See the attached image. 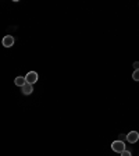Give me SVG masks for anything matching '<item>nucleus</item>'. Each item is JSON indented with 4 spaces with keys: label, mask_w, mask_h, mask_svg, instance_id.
Returning a JSON list of instances; mask_svg holds the SVG:
<instances>
[{
    "label": "nucleus",
    "mask_w": 139,
    "mask_h": 156,
    "mask_svg": "<svg viewBox=\"0 0 139 156\" xmlns=\"http://www.w3.org/2000/svg\"><path fill=\"white\" fill-rule=\"evenodd\" d=\"M132 78H134V81H139V70H135V71H134Z\"/></svg>",
    "instance_id": "nucleus-7"
},
{
    "label": "nucleus",
    "mask_w": 139,
    "mask_h": 156,
    "mask_svg": "<svg viewBox=\"0 0 139 156\" xmlns=\"http://www.w3.org/2000/svg\"><path fill=\"white\" fill-rule=\"evenodd\" d=\"M21 91H23L24 95H31V94H32V91H33V88H32V85H31V84H28V82H26V84L23 87V89H21Z\"/></svg>",
    "instance_id": "nucleus-5"
},
{
    "label": "nucleus",
    "mask_w": 139,
    "mask_h": 156,
    "mask_svg": "<svg viewBox=\"0 0 139 156\" xmlns=\"http://www.w3.org/2000/svg\"><path fill=\"white\" fill-rule=\"evenodd\" d=\"M111 149L114 151V152H124L125 151V144L123 142V141H114L113 144H111Z\"/></svg>",
    "instance_id": "nucleus-1"
},
{
    "label": "nucleus",
    "mask_w": 139,
    "mask_h": 156,
    "mask_svg": "<svg viewBox=\"0 0 139 156\" xmlns=\"http://www.w3.org/2000/svg\"><path fill=\"white\" fill-rule=\"evenodd\" d=\"M14 84H16L17 87H21V88H23L24 85L26 84V80H25V77H17L16 80H14Z\"/></svg>",
    "instance_id": "nucleus-6"
},
{
    "label": "nucleus",
    "mask_w": 139,
    "mask_h": 156,
    "mask_svg": "<svg viewBox=\"0 0 139 156\" xmlns=\"http://www.w3.org/2000/svg\"><path fill=\"white\" fill-rule=\"evenodd\" d=\"M121 156H132V155H131V152H130V151H124V152H121Z\"/></svg>",
    "instance_id": "nucleus-8"
},
{
    "label": "nucleus",
    "mask_w": 139,
    "mask_h": 156,
    "mask_svg": "<svg viewBox=\"0 0 139 156\" xmlns=\"http://www.w3.org/2000/svg\"><path fill=\"white\" fill-rule=\"evenodd\" d=\"M38 73L36 71H29L28 74H26V77H25V80H26V82H28V84H35L36 81H38Z\"/></svg>",
    "instance_id": "nucleus-3"
},
{
    "label": "nucleus",
    "mask_w": 139,
    "mask_h": 156,
    "mask_svg": "<svg viewBox=\"0 0 139 156\" xmlns=\"http://www.w3.org/2000/svg\"><path fill=\"white\" fill-rule=\"evenodd\" d=\"M14 42H16V39H14V36H11V35H6L3 39H2V45H3L4 48H11V46L14 45Z\"/></svg>",
    "instance_id": "nucleus-2"
},
{
    "label": "nucleus",
    "mask_w": 139,
    "mask_h": 156,
    "mask_svg": "<svg viewBox=\"0 0 139 156\" xmlns=\"http://www.w3.org/2000/svg\"><path fill=\"white\" fill-rule=\"evenodd\" d=\"M138 140H139V133L138 131H131V133L127 134V141H128L130 144L138 142Z\"/></svg>",
    "instance_id": "nucleus-4"
},
{
    "label": "nucleus",
    "mask_w": 139,
    "mask_h": 156,
    "mask_svg": "<svg viewBox=\"0 0 139 156\" xmlns=\"http://www.w3.org/2000/svg\"><path fill=\"white\" fill-rule=\"evenodd\" d=\"M134 67H135V70H139V62H135V63H134Z\"/></svg>",
    "instance_id": "nucleus-9"
}]
</instances>
